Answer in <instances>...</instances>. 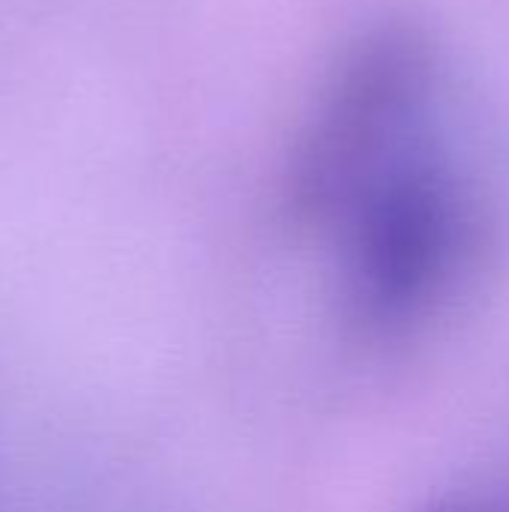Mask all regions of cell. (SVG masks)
Segmentation results:
<instances>
[{
	"mask_svg": "<svg viewBox=\"0 0 509 512\" xmlns=\"http://www.w3.org/2000/svg\"><path fill=\"white\" fill-rule=\"evenodd\" d=\"M477 201L438 138L423 141L318 228L336 252L345 318L366 339H399L447 300L477 246Z\"/></svg>",
	"mask_w": 509,
	"mask_h": 512,
	"instance_id": "1",
	"label": "cell"
},
{
	"mask_svg": "<svg viewBox=\"0 0 509 512\" xmlns=\"http://www.w3.org/2000/svg\"><path fill=\"white\" fill-rule=\"evenodd\" d=\"M444 57L429 24L381 15L336 54L285 168L291 216L321 228L378 171L435 138Z\"/></svg>",
	"mask_w": 509,
	"mask_h": 512,
	"instance_id": "2",
	"label": "cell"
}]
</instances>
